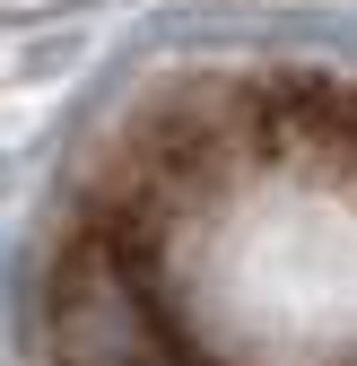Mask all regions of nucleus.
<instances>
[{"label":"nucleus","mask_w":357,"mask_h":366,"mask_svg":"<svg viewBox=\"0 0 357 366\" xmlns=\"http://www.w3.org/2000/svg\"><path fill=\"white\" fill-rule=\"evenodd\" d=\"M61 366H357V87L192 131L70 236Z\"/></svg>","instance_id":"f257e3e1"}]
</instances>
